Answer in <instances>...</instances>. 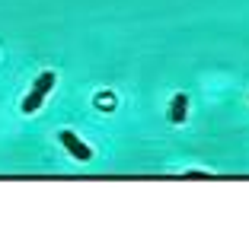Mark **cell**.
Returning <instances> with one entry per match:
<instances>
[{"label": "cell", "instance_id": "obj_1", "mask_svg": "<svg viewBox=\"0 0 249 245\" xmlns=\"http://www.w3.org/2000/svg\"><path fill=\"white\" fill-rule=\"evenodd\" d=\"M61 144H64V150L71 153L73 159H80V163H89V159H93V150H89L73 131H61Z\"/></svg>", "mask_w": 249, "mask_h": 245}, {"label": "cell", "instance_id": "obj_2", "mask_svg": "<svg viewBox=\"0 0 249 245\" xmlns=\"http://www.w3.org/2000/svg\"><path fill=\"white\" fill-rule=\"evenodd\" d=\"M185 112H189V96L179 93L176 99H173V105H169V121H173V124H182L185 121Z\"/></svg>", "mask_w": 249, "mask_h": 245}, {"label": "cell", "instance_id": "obj_3", "mask_svg": "<svg viewBox=\"0 0 249 245\" xmlns=\"http://www.w3.org/2000/svg\"><path fill=\"white\" fill-rule=\"evenodd\" d=\"M42 102H45V96L38 93V89H32V93L22 99V115H32V112H38V108H42Z\"/></svg>", "mask_w": 249, "mask_h": 245}, {"label": "cell", "instance_id": "obj_4", "mask_svg": "<svg viewBox=\"0 0 249 245\" xmlns=\"http://www.w3.org/2000/svg\"><path fill=\"white\" fill-rule=\"evenodd\" d=\"M32 89H38L42 96H48V93L54 89V73H52V70H48V73H42V77L36 80V86H32Z\"/></svg>", "mask_w": 249, "mask_h": 245}]
</instances>
